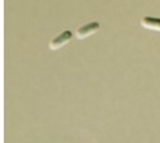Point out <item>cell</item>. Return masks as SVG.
Returning a JSON list of instances; mask_svg holds the SVG:
<instances>
[{"instance_id": "cell-3", "label": "cell", "mask_w": 160, "mask_h": 143, "mask_svg": "<svg viewBox=\"0 0 160 143\" xmlns=\"http://www.w3.org/2000/svg\"><path fill=\"white\" fill-rule=\"evenodd\" d=\"M141 24L144 28L149 31L160 32V18H152V17H144L141 19Z\"/></svg>"}, {"instance_id": "cell-2", "label": "cell", "mask_w": 160, "mask_h": 143, "mask_svg": "<svg viewBox=\"0 0 160 143\" xmlns=\"http://www.w3.org/2000/svg\"><path fill=\"white\" fill-rule=\"evenodd\" d=\"M99 29H101V26H99L98 23H89V24H85V26H82L80 28H78L75 36L78 39H84L94 33H97Z\"/></svg>"}, {"instance_id": "cell-1", "label": "cell", "mask_w": 160, "mask_h": 143, "mask_svg": "<svg viewBox=\"0 0 160 143\" xmlns=\"http://www.w3.org/2000/svg\"><path fill=\"white\" fill-rule=\"evenodd\" d=\"M71 39H72V33L70 31H65V32H62L61 34H58L57 37H55L51 41L50 45H48V48L51 51H57V50H60L61 47L66 46Z\"/></svg>"}]
</instances>
